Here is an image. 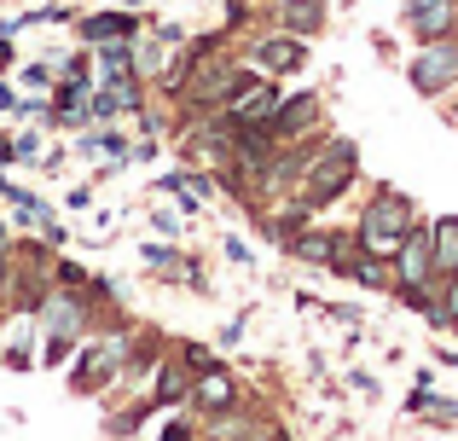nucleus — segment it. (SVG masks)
<instances>
[{"label":"nucleus","instance_id":"39448f33","mask_svg":"<svg viewBox=\"0 0 458 441\" xmlns=\"http://www.w3.org/2000/svg\"><path fill=\"white\" fill-rule=\"evenodd\" d=\"M41 326H47V337H70L76 343L81 337V326H88V308H81V296L76 291H53V296H41Z\"/></svg>","mask_w":458,"mask_h":441},{"label":"nucleus","instance_id":"f03ea898","mask_svg":"<svg viewBox=\"0 0 458 441\" xmlns=\"http://www.w3.org/2000/svg\"><path fill=\"white\" fill-rule=\"evenodd\" d=\"M354 146L348 140H336L325 157H313L308 163V174H302V209L313 216V209H325V204H336V198L348 192V181H354Z\"/></svg>","mask_w":458,"mask_h":441},{"label":"nucleus","instance_id":"0eeeda50","mask_svg":"<svg viewBox=\"0 0 458 441\" xmlns=\"http://www.w3.org/2000/svg\"><path fill=\"white\" fill-rule=\"evenodd\" d=\"M123 360H128V337H111L105 349H88L76 360V389H99V384H111L116 372H123Z\"/></svg>","mask_w":458,"mask_h":441},{"label":"nucleus","instance_id":"9d476101","mask_svg":"<svg viewBox=\"0 0 458 441\" xmlns=\"http://www.w3.org/2000/svg\"><path fill=\"white\" fill-rule=\"evenodd\" d=\"M256 58L273 76H291V70H302V35H273V41L256 47Z\"/></svg>","mask_w":458,"mask_h":441},{"label":"nucleus","instance_id":"ddd939ff","mask_svg":"<svg viewBox=\"0 0 458 441\" xmlns=\"http://www.w3.org/2000/svg\"><path fill=\"white\" fill-rule=\"evenodd\" d=\"M429 250H436V273H458V216L429 221Z\"/></svg>","mask_w":458,"mask_h":441},{"label":"nucleus","instance_id":"6e6552de","mask_svg":"<svg viewBox=\"0 0 458 441\" xmlns=\"http://www.w3.org/2000/svg\"><path fill=\"white\" fill-rule=\"evenodd\" d=\"M273 111H279V93H273V88H256V81H244V88L233 93V123H238V128H267Z\"/></svg>","mask_w":458,"mask_h":441},{"label":"nucleus","instance_id":"423d86ee","mask_svg":"<svg viewBox=\"0 0 458 441\" xmlns=\"http://www.w3.org/2000/svg\"><path fill=\"white\" fill-rule=\"evenodd\" d=\"M406 30L418 41H447L458 30V6L453 0H406Z\"/></svg>","mask_w":458,"mask_h":441},{"label":"nucleus","instance_id":"f257e3e1","mask_svg":"<svg viewBox=\"0 0 458 441\" xmlns=\"http://www.w3.org/2000/svg\"><path fill=\"white\" fill-rule=\"evenodd\" d=\"M406 226H412V204H406L401 192H377L366 204V216H360V250L366 256H394V244L406 238Z\"/></svg>","mask_w":458,"mask_h":441},{"label":"nucleus","instance_id":"4468645a","mask_svg":"<svg viewBox=\"0 0 458 441\" xmlns=\"http://www.w3.org/2000/svg\"><path fill=\"white\" fill-rule=\"evenodd\" d=\"M284 30L291 35H319V18H325V0H284L279 6Z\"/></svg>","mask_w":458,"mask_h":441},{"label":"nucleus","instance_id":"a211bd4d","mask_svg":"<svg viewBox=\"0 0 458 441\" xmlns=\"http://www.w3.org/2000/svg\"><path fill=\"white\" fill-rule=\"evenodd\" d=\"M157 395H163V401L191 395V389H186V372H180V366H168V372H163V389H157Z\"/></svg>","mask_w":458,"mask_h":441},{"label":"nucleus","instance_id":"f3484780","mask_svg":"<svg viewBox=\"0 0 458 441\" xmlns=\"http://www.w3.org/2000/svg\"><path fill=\"white\" fill-rule=\"evenodd\" d=\"M331 250H336L331 238H313V233L296 238V256H302V261H331Z\"/></svg>","mask_w":458,"mask_h":441},{"label":"nucleus","instance_id":"aec40b11","mask_svg":"<svg viewBox=\"0 0 458 441\" xmlns=\"http://www.w3.org/2000/svg\"><path fill=\"white\" fill-rule=\"evenodd\" d=\"M163 441H191V430L186 424H163Z\"/></svg>","mask_w":458,"mask_h":441},{"label":"nucleus","instance_id":"20e7f679","mask_svg":"<svg viewBox=\"0 0 458 441\" xmlns=\"http://www.w3.org/2000/svg\"><path fill=\"white\" fill-rule=\"evenodd\" d=\"M394 291H424V279L436 273V250H429V226H406V238L394 244Z\"/></svg>","mask_w":458,"mask_h":441},{"label":"nucleus","instance_id":"1a4fd4ad","mask_svg":"<svg viewBox=\"0 0 458 441\" xmlns=\"http://www.w3.org/2000/svg\"><path fill=\"white\" fill-rule=\"evenodd\" d=\"M140 35V18H128V12H99V18H81V41L105 47V41H134Z\"/></svg>","mask_w":458,"mask_h":441},{"label":"nucleus","instance_id":"f8f14e48","mask_svg":"<svg viewBox=\"0 0 458 441\" xmlns=\"http://www.w3.org/2000/svg\"><path fill=\"white\" fill-rule=\"evenodd\" d=\"M313 116H319V99H313V93H302V99H291V105H279V111H273L267 134H273V140H291V134H302Z\"/></svg>","mask_w":458,"mask_h":441},{"label":"nucleus","instance_id":"7ed1b4c3","mask_svg":"<svg viewBox=\"0 0 458 441\" xmlns=\"http://www.w3.org/2000/svg\"><path fill=\"white\" fill-rule=\"evenodd\" d=\"M406 76H412V88L424 93V99L447 93L453 81H458V47H453V35H447V41H424V53L406 64Z\"/></svg>","mask_w":458,"mask_h":441},{"label":"nucleus","instance_id":"9b49d317","mask_svg":"<svg viewBox=\"0 0 458 441\" xmlns=\"http://www.w3.org/2000/svg\"><path fill=\"white\" fill-rule=\"evenodd\" d=\"M191 401H198L203 412H233V407H238V384H233L226 372H203L198 389H191Z\"/></svg>","mask_w":458,"mask_h":441},{"label":"nucleus","instance_id":"dca6fc26","mask_svg":"<svg viewBox=\"0 0 458 441\" xmlns=\"http://www.w3.org/2000/svg\"><path fill=\"white\" fill-rule=\"evenodd\" d=\"M429 319H441V326H453V331H458V273H447V296L429 308Z\"/></svg>","mask_w":458,"mask_h":441},{"label":"nucleus","instance_id":"6ab92c4d","mask_svg":"<svg viewBox=\"0 0 458 441\" xmlns=\"http://www.w3.org/2000/svg\"><path fill=\"white\" fill-rule=\"evenodd\" d=\"M35 151H41V134H18L12 140V157H35Z\"/></svg>","mask_w":458,"mask_h":441},{"label":"nucleus","instance_id":"2eb2a0df","mask_svg":"<svg viewBox=\"0 0 458 441\" xmlns=\"http://www.w3.org/2000/svg\"><path fill=\"white\" fill-rule=\"evenodd\" d=\"M58 116H64V123H88V116H93V93H88V81H70V88L58 93Z\"/></svg>","mask_w":458,"mask_h":441}]
</instances>
